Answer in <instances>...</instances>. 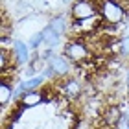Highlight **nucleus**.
I'll use <instances>...</instances> for the list:
<instances>
[{
    "label": "nucleus",
    "instance_id": "39448f33",
    "mask_svg": "<svg viewBox=\"0 0 129 129\" xmlns=\"http://www.w3.org/2000/svg\"><path fill=\"white\" fill-rule=\"evenodd\" d=\"M59 92H61V96H64L70 102H76V100H79L83 96V83L74 76L63 78L61 85H59Z\"/></svg>",
    "mask_w": 129,
    "mask_h": 129
},
{
    "label": "nucleus",
    "instance_id": "0eeeda50",
    "mask_svg": "<svg viewBox=\"0 0 129 129\" xmlns=\"http://www.w3.org/2000/svg\"><path fill=\"white\" fill-rule=\"evenodd\" d=\"M46 102V94L44 90H26L24 94L19 98V102H15V105H20L22 109H35L39 105H43Z\"/></svg>",
    "mask_w": 129,
    "mask_h": 129
},
{
    "label": "nucleus",
    "instance_id": "f8f14e48",
    "mask_svg": "<svg viewBox=\"0 0 129 129\" xmlns=\"http://www.w3.org/2000/svg\"><path fill=\"white\" fill-rule=\"evenodd\" d=\"M61 2H63L64 6H68V8H70V6H72V4L76 2V0H61Z\"/></svg>",
    "mask_w": 129,
    "mask_h": 129
},
{
    "label": "nucleus",
    "instance_id": "f257e3e1",
    "mask_svg": "<svg viewBox=\"0 0 129 129\" xmlns=\"http://www.w3.org/2000/svg\"><path fill=\"white\" fill-rule=\"evenodd\" d=\"M100 4V17L107 26H118L125 20L127 9L120 0H98Z\"/></svg>",
    "mask_w": 129,
    "mask_h": 129
},
{
    "label": "nucleus",
    "instance_id": "423d86ee",
    "mask_svg": "<svg viewBox=\"0 0 129 129\" xmlns=\"http://www.w3.org/2000/svg\"><path fill=\"white\" fill-rule=\"evenodd\" d=\"M46 64L54 68L57 79L68 78V76H70V70H72V67H74V63L70 61L64 54H54V55L48 59V63H46Z\"/></svg>",
    "mask_w": 129,
    "mask_h": 129
},
{
    "label": "nucleus",
    "instance_id": "ddd939ff",
    "mask_svg": "<svg viewBox=\"0 0 129 129\" xmlns=\"http://www.w3.org/2000/svg\"><path fill=\"white\" fill-rule=\"evenodd\" d=\"M125 85H127V89H129V68H127V72H125Z\"/></svg>",
    "mask_w": 129,
    "mask_h": 129
},
{
    "label": "nucleus",
    "instance_id": "9b49d317",
    "mask_svg": "<svg viewBox=\"0 0 129 129\" xmlns=\"http://www.w3.org/2000/svg\"><path fill=\"white\" fill-rule=\"evenodd\" d=\"M116 54L120 57H129V33L124 35V37H120L118 41V50H116Z\"/></svg>",
    "mask_w": 129,
    "mask_h": 129
},
{
    "label": "nucleus",
    "instance_id": "9d476101",
    "mask_svg": "<svg viewBox=\"0 0 129 129\" xmlns=\"http://www.w3.org/2000/svg\"><path fill=\"white\" fill-rule=\"evenodd\" d=\"M28 44H30V48H31L33 52H39V48L44 44V35H43V30L37 31V33H33L31 37H30V41H28Z\"/></svg>",
    "mask_w": 129,
    "mask_h": 129
},
{
    "label": "nucleus",
    "instance_id": "1a4fd4ad",
    "mask_svg": "<svg viewBox=\"0 0 129 129\" xmlns=\"http://www.w3.org/2000/svg\"><path fill=\"white\" fill-rule=\"evenodd\" d=\"M43 35H44V44H46V48H52V50H55L57 46L61 44V35L54 31L50 26H44L43 28Z\"/></svg>",
    "mask_w": 129,
    "mask_h": 129
},
{
    "label": "nucleus",
    "instance_id": "6e6552de",
    "mask_svg": "<svg viewBox=\"0 0 129 129\" xmlns=\"http://www.w3.org/2000/svg\"><path fill=\"white\" fill-rule=\"evenodd\" d=\"M13 92H15V87L6 78H2V83H0V107L2 109H6V105L13 100Z\"/></svg>",
    "mask_w": 129,
    "mask_h": 129
},
{
    "label": "nucleus",
    "instance_id": "f03ea898",
    "mask_svg": "<svg viewBox=\"0 0 129 129\" xmlns=\"http://www.w3.org/2000/svg\"><path fill=\"white\" fill-rule=\"evenodd\" d=\"M63 54L68 57L70 61L78 67H83L85 63H89L92 55V48L85 43L83 39H68L63 46Z\"/></svg>",
    "mask_w": 129,
    "mask_h": 129
},
{
    "label": "nucleus",
    "instance_id": "4468645a",
    "mask_svg": "<svg viewBox=\"0 0 129 129\" xmlns=\"http://www.w3.org/2000/svg\"><path fill=\"white\" fill-rule=\"evenodd\" d=\"M122 129H129V122H127V124H125L124 127H122Z\"/></svg>",
    "mask_w": 129,
    "mask_h": 129
},
{
    "label": "nucleus",
    "instance_id": "20e7f679",
    "mask_svg": "<svg viewBox=\"0 0 129 129\" xmlns=\"http://www.w3.org/2000/svg\"><path fill=\"white\" fill-rule=\"evenodd\" d=\"M31 48L30 44L24 43V41L20 39H11V55H13V61L17 67H26V64H30L33 55H31Z\"/></svg>",
    "mask_w": 129,
    "mask_h": 129
},
{
    "label": "nucleus",
    "instance_id": "7ed1b4c3",
    "mask_svg": "<svg viewBox=\"0 0 129 129\" xmlns=\"http://www.w3.org/2000/svg\"><path fill=\"white\" fill-rule=\"evenodd\" d=\"M68 15L72 20H85L90 17L100 15V4L98 0H76L68 8Z\"/></svg>",
    "mask_w": 129,
    "mask_h": 129
}]
</instances>
